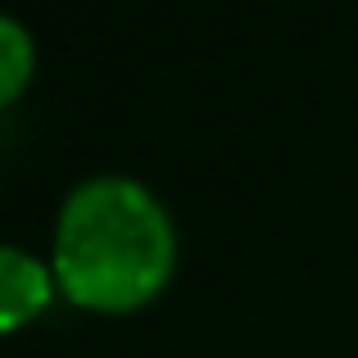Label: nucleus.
<instances>
[{"label": "nucleus", "instance_id": "obj_2", "mask_svg": "<svg viewBox=\"0 0 358 358\" xmlns=\"http://www.w3.org/2000/svg\"><path fill=\"white\" fill-rule=\"evenodd\" d=\"M59 295L50 259H36L23 245H0V336L32 327Z\"/></svg>", "mask_w": 358, "mask_h": 358}, {"label": "nucleus", "instance_id": "obj_3", "mask_svg": "<svg viewBox=\"0 0 358 358\" xmlns=\"http://www.w3.org/2000/svg\"><path fill=\"white\" fill-rule=\"evenodd\" d=\"M36 78V41L23 18L0 9V109H9Z\"/></svg>", "mask_w": 358, "mask_h": 358}, {"label": "nucleus", "instance_id": "obj_1", "mask_svg": "<svg viewBox=\"0 0 358 358\" xmlns=\"http://www.w3.org/2000/svg\"><path fill=\"white\" fill-rule=\"evenodd\" d=\"M59 295L87 313H136L155 304L177 272V227L145 182L100 173L59 204L50 241Z\"/></svg>", "mask_w": 358, "mask_h": 358}]
</instances>
